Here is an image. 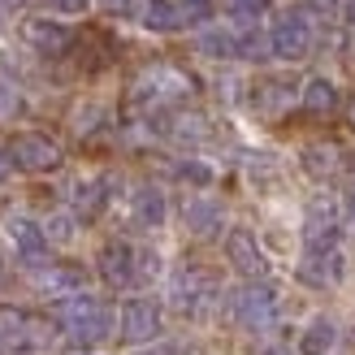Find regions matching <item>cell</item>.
Returning <instances> with one entry per match:
<instances>
[{"label": "cell", "instance_id": "484cf974", "mask_svg": "<svg viewBox=\"0 0 355 355\" xmlns=\"http://www.w3.org/2000/svg\"><path fill=\"white\" fill-rule=\"evenodd\" d=\"M44 234H48V243H69L74 239V217H52L44 225Z\"/></svg>", "mask_w": 355, "mask_h": 355}, {"label": "cell", "instance_id": "d6a6232c", "mask_svg": "<svg viewBox=\"0 0 355 355\" xmlns=\"http://www.w3.org/2000/svg\"><path fill=\"white\" fill-rule=\"evenodd\" d=\"M87 5V0H61V9H69V13H74V9H83Z\"/></svg>", "mask_w": 355, "mask_h": 355}, {"label": "cell", "instance_id": "7c38bea8", "mask_svg": "<svg viewBox=\"0 0 355 355\" xmlns=\"http://www.w3.org/2000/svg\"><path fill=\"white\" fill-rule=\"evenodd\" d=\"M299 282L304 286H316V291H329V286H338L343 282V252H308L304 264H299Z\"/></svg>", "mask_w": 355, "mask_h": 355}, {"label": "cell", "instance_id": "4316f807", "mask_svg": "<svg viewBox=\"0 0 355 355\" xmlns=\"http://www.w3.org/2000/svg\"><path fill=\"white\" fill-rule=\"evenodd\" d=\"M100 5L109 9V13H117V17H135V13H139L135 0H100Z\"/></svg>", "mask_w": 355, "mask_h": 355}, {"label": "cell", "instance_id": "d4e9b609", "mask_svg": "<svg viewBox=\"0 0 355 355\" xmlns=\"http://www.w3.org/2000/svg\"><path fill=\"white\" fill-rule=\"evenodd\" d=\"M178 9H182V22H208L212 0H178Z\"/></svg>", "mask_w": 355, "mask_h": 355}, {"label": "cell", "instance_id": "cb8c5ba5", "mask_svg": "<svg viewBox=\"0 0 355 355\" xmlns=\"http://www.w3.org/2000/svg\"><path fill=\"white\" fill-rule=\"evenodd\" d=\"M221 5H225V13L247 17V22H252V17H260L264 9H269V0H221Z\"/></svg>", "mask_w": 355, "mask_h": 355}, {"label": "cell", "instance_id": "6da1fadb", "mask_svg": "<svg viewBox=\"0 0 355 355\" xmlns=\"http://www.w3.org/2000/svg\"><path fill=\"white\" fill-rule=\"evenodd\" d=\"M52 321H57V329L74 347H100L113 334V312H109V304L96 299V295H87V291L57 299V304H52Z\"/></svg>", "mask_w": 355, "mask_h": 355}, {"label": "cell", "instance_id": "5bb4252c", "mask_svg": "<svg viewBox=\"0 0 355 355\" xmlns=\"http://www.w3.org/2000/svg\"><path fill=\"white\" fill-rule=\"evenodd\" d=\"M191 87L187 74H178V69H152V74L139 83V100H152V104H165V100H178Z\"/></svg>", "mask_w": 355, "mask_h": 355}, {"label": "cell", "instance_id": "277c9868", "mask_svg": "<svg viewBox=\"0 0 355 355\" xmlns=\"http://www.w3.org/2000/svg\"><path fill=\"white\" fill-rule=\"evenodd\" d=\"M9 161L13 169H22V173H48V169H57L65 156H61V144L57 139H48L40 130H22V135H13L9 139Z\"/></svg>", "mask_w": 355, "mask_h": 355}, {"label": "cell", "instance_id": "4dcf8cb0", "mask_svg": "<svg viewBox=\"0 0 355 355\" xmlns=\"http://www.w3.org/2000/svg\"><path fill=\"white\" fill-rule=\"evenodd\" d=\"M9 169H13V161H9V152H0V182L9 178Z\"/></svg>", "mask_w": 355, "mask_h": 355}, {"label": "cell", "instance_id": "7402d4cb", "mask_svg": "<svg viewBox=\"0 0 355 355\" xmlns=\"http://www.w3.org/2000/svg\"><path fill=\"white\" fill-rule=\"evenodd\" d=\"M144 26L148 31H178V26H182V9H178V5H169V0H152V5L144 9Z\"/></svg>", "mask_w": 355, "mask_h": 355}, {"label": "cell", "instance_id": "9c48e42d", "mask_svg": "<svg viewBox=\"0 0 355 355\" xmlns=\"http://www.w3.org/2000/svg\"><path fill=\"white\" fill-rule=\"evenodd\" d=\"M225 256L243 277H252V282H264V273H269V256L260 252L252 230H230L225 234Z\"/></svg>", "mask_w": 355, "mask_h": 355}, {"label": "cell", "instance_id": "1f68e13d", "mask_svg": "<svg viewBox=\"0 0 355 355\" xmlns=\"http://www.w3.org/2000/svg\"><path fill=\"white\" fill-rule=\"evenodd\" d=\"M343 17H347V26L355 31V0H347V5H343Z\"/></svg>", "mask_w": 355, "mask_h": 355}, {"label": "cell", "instance_id": "2e32d148", "mask_svg": "<svg viewBox=\"0 0 355 355\" xmlns=\"http://www.w3.org/2000/svg\"><path fill=\"white\" fill-rule=\"evenodd\" d=\"M182 217H187L191 234L208 239V234H217V230H221V204L208 200V195H191V200L182 204Z\"/></svg>", "mask_w": 355, "mask_h": 355}, {"label": "cell", "instance_id": "d6986e66", "mask_svg": "<svg viewBox=\"0 0 355 355\" xmlns=\"http://www.w3.org/2000/svg\"><path fill=\"white\" fill-rule=\"evenodd\" d=\"M334 343H338V325H334L329 316H316V321H308V329L299 334V355H325Z\"/></svg>", "mask_w": 355, "mask_h": 355}, {"label": "cell", "instance_id": "8d00e7d4", "mask_svg": "<svg viewBox=\"0 0 355 355\" xmlns=\"http://www.w3.org/2000/svg\"><path fill=\"white\" fill-rule=\"evenodd\" d=\"M0 282H5V273H0Z\"/></svg>", "mask_w": 355, "mask_h": 355}, {"label": "cell", "instance_id": "3957f363", "mask_svg": "<svg viewBox=\"0 0 355 355\" xmlns=\"http://www.w3.org/2000/svg\"><path fill=\"white\" fill-rule=\"evenodd\" d=\"M230 308H234V321L243 329L252 334H264L277 325V291L269 286V282H247L243 291H234V299H230Z\"/></svg>", "mask_w": 355, "mask_h": 355}, {"label": "cell", "instance_id": "4fadbf2b", "mask_svg": "<svg viewBox=\"0 0 355 355\" xmlns=\"http://www.w3.org/2000/svg\"><path fill=\"white\" fill-rule=\"evenodd\" d=\"M9 243H13V252L22 256L31 269L44 260L48 252V234H44V225H35L31 217H9Z\"/></svg>", "mask_w": 355, "mask_h": 355}, {"label": "cell", "instance_id": "7a4b0ae2", "mask_svg": "<svg viewBox=\"0 0 355 355\" xmlns=\"http://www.w3.org/2000/svg\"><path fill=\"white\" fill-rule=\"evenodd\" d=\"M52 347V321L35 316L26 308L0 304V351L5 355H31Z\"/></svg>", "mask_w": 355, "mask_h": 355}, {"label": "cell", "instance_id": "9a60e30c", "mask_svg": "<svg viewBox=\"0 0 355 355\" xmlns=\"http://www.w3.org/2000/svg\"><path fill=\"white\" fill-rule=\"evenodd\" d=\"M35 282L48 291V295H57V299H65V295H78L83 291V269L78 264H35Z\"/></svg>", "mask_w": 355, "mask_h": 355}, {"label": "cell", "instance_id": "44dd1931", "mask_svg": "<svg viewBox=\"0 0 355 355\" xmlns=\"http://www.w3.org/2000/svg\"><path fill=\"white\" fill-rule=\"evenodd\" d=\"M304 169L312 178H334L343 169V152L334 144H312V148H304Z\"/></svg>", "mask_w": 355, "mask_h": 355}, {"label": "cell", "instance_id": "5b68a950", "mask_svg": "<svg viewBox=\"0 0 355 355\" xmlns=\"http://www.w3.org/2000/svg\"><path fill=\"white\" fill-rule=\"evenodd\" d=\"M338 239H343V217L334 200H312L304 217V247L308 252H338Z\"/></svg>", "mask_w": 355, "mask_h": 355}, {"label": "cell", "instance_id": "d590c367", "mask_svg": "<svg viewBox=\"0 0 355 355\" xmlns=\"http://www.w3.org/2000/svg\"><path fill=\"white\" fill-rule=\"evenodd\" d=\"M135 355H156V351H135Z\"/></svg>", "mask_w": 355, "mask_h": 355}, {"label": "cell", "instance_id": "836d02e7", "mask_svg": "<svg viewBox=\"0 0 355 355\" xmlns=\"http://www.w3.org/2000/svg\"><path fill=\"white\" fill-rule=\"evenodd\" d=\"M260 355H291L286 347H269V351H260Z\"/></svg>", "mask_w": 355, "mask_h": 355}, {"label": "cell", "instance_id": "30bf717a", "mask_svg": "<svg viewBox=\"0 0 355 355\" xmlns=\"http://www.w3.org/2000/svg\"><path fill=\"white\" fill-rule=\"evenodd\" d=\"M156 334H161V308L152 299H126V308H121V338L152 343Z\"/></svg>", "mask_w": 355, "mask_h": 355}, {"label": "cell", "instance_id": "52a82bcc", "mask_svg": "<svg viewBox=\"0 0 355 355\" xmlns=\"http://www.w3.org/2000/svg\"><path fill=\"white\" fill-rule=\"evenodd\" d=\"M312 44H316V31H312V22L304 13H286L269 35V52L282 57V61H304L312 52Z\"/></svg>", "mask_w": 355, "mask_h": 355}, {"label": "cell", "instance_id": "ba28073f", "mask_svg": "<svg viewBox=\"0 0 355 355\" xmlns=\"http://www.w3.org/2000/svg\"><path fill=\"white\" fill-rule=\"evenodd\" d=\"M96 264H100V277L109 282L113 291H126V286H135V282H144L139 277V252L130 243H104Z\"/></svg>", "mask_w": 355, "mask_h": 355}, {"label": "cell", "instance_id": "603a6c76", "mask_svg": "<svg viewBox=\"0 0 355 355\" xmlns=\"http://www.w3.org/2000/svg\"><path fill=\"white\" fill-rule=\"evenodd\" d=\"M200 48L208 52V57H239V35H230V31H208L204 40H200Z\"/></svg>", "mask_w": 355, "mask_h": 355}, {"label": "cell", "instance_id": "e0dca14e", "mask_svg": "<svg viewBox=\"0 0 355 355\" xmlns=\"http://www.w3.org/2000/svg\"><path fill=\"white\" fill-rule=\"evenodd\" d=\"M299 109H304L308 117H329L334 109H338V87H334L329 78H308V87L299 92Z\"/></svg>", "mask_w": 355, "mask_h": 355}, {"label": "cell", "instance_id": "8fae6325", "mask_svg": "<svg viewBox=\"0 0 355 355\" xmlns=\"http://www.w3.org/2000/svg\"><path fill=\"white\" fill-rule=\"evenodd\" d=\"M22 35H26V44L35 52H44V57H61V52L74 44V31L65 22H57V17H26Z\"/></svg>", "mask_w": 355, "mask_h": 355}, {"label": "cell", "instance_id": "f1b7e54d", "mask_svg": "<svg viewBox=\"0 0 355 355\" xmlns=\"http://www.w3.org/2000/svg\"><path fill=\"white\" fill-rule=\"evenodd\" d=\"M343 208H347V225L355 230V182L347 187V195H343Z\"/></svg>", "mask_w": 355, "mask_h": 355}, {"label": "cell", "instance_id": "e575fe53", "mask_svg": "<svg viewBox=\"0 0 355 355\" xmlns=\"http://www.w3.org/2000/svg\"><path fill=\"white\" fill-rule=\"evenodd\" d=\"M351 126H355V100H351Z\"/></svg>", "mask_w": 355, "mask_h": 355}, {"label": "cell", "instance_id": "8992f818", "mask_svg": "<svg viewBox=\"0 0 355 355\" xmlns=\"http://www.w3.org/2000/svg\"><path fill=\"white\" fill-rule=\"evenodd\" d=\"M169 299H173V308L182 316H204L208 304L217 299V286H212V277L200 273V269H178L173 286H169Z\"/></svg>", "mask_w": 355, "mask_h": 355}, {"label": "cell", "instance_id": "ffe728a7", "mask_svg": "<svg viewBox=\"0 0 355 355\" xmlns=\"http://www.w3.org/2000/svg\"><path fill=\"white\" fill-rule=\"evenodd\" d=\"M165 195L156 191V187H139L135 191V217H139V225H148V230H156V225H165Z\"/></svg>", "mask_w": 355, "mask_h": 355}, {"label": "cell", "instance_id": "f546056e", "mask_svg": "<svg viewBox=\"0 0 355 355\" xmlns=\"http://www.w3.org/2000/svg\"><path fill=\"white\" fill-rule=\"evenodd\" d=\"M13 109V92H5V87H0V117H5Z\"/></svg>", "mask_w": 355, "mask_h": 355}, {"label": "cell", "instance_id": "ac0fdd59", "mask_svg": "<svg viewBox=\"0 0 355 355\" xmlns=\"http://www.w3.org/2000/svg\"><path fill=\"white\" fill-rule=\"evenodd\" d=\"M104 204H109V182H104V178H87V182L74 187V217L78 221L100 217Z\"/></svg>", "mask_w": 355, "mask_h": 355}, {"label": "cell", "instance_id": "83f0119b", "mask_svg": "<svg viewBox=\"0 0 355 355\" xmlns=\"http://www.w3.org/2000/svg\"><path fill=\"white\" fill-rule=\"evenodd\" d=\"M178 173H182L187 182H208V178H212V173H208L204 165H182V169H178Z\"/></svg>", "mask_w": 355, "mask_h": 355}]
</instances>
